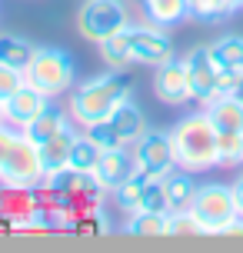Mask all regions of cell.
Masks as SVG:
<instances>
[{
    "label": "cell",
    "mask_w": 243,
    "mask_h": 253,
    "mask_svg": "<svg viewBox=\"0 0 243 253\" xmlns=\"http://www.w3.org/2000/svg\"><path fill=\"white\" fill-rule=\"evenodd\" d=\"M97 50H100L103 67H110V70H127L130 63H133V57H130V30L123 27V30H117L110 37H103L100 43H97Z\"/></svg>",
    "instance_id": "ac0fdd59"
},
{
    "label": "cell",
    "mask_w": 243,
    "mask_h": 253,
    "mask_svg": "<svg viewBox=\"0 0 243 253\" xmlns=\"http://www.w3.org/2000/svg\"><path fill=\"white\" fill-rule=\"evenodd\" d=\"M24 80L30 87H37L43 97L57 100V97H64L67 90L74 87L77 67L70 60V53L60 50V47H37L24 70Z\"/></svg>",
    "instance_id": "3957f363"
},
{
    "label": "cell",
    "mask_w": 243,
    "mask_h": 253,
    "mask_svg": "<svg viewBox=\"0 0 243 253\" xmlns=\"http://www.w3.org/2000/svg\"><path fill=\"white\" fill-rule=\"evenodd\" d=\"M187 74H190V97L200 103H210L213 97H220V67L210 60V50L203 47H193L187 57Z\"/></svg>",
    "instance_id": "9c48e42d"
},
{
    "label": "cell",
    "mask_w": 243,
    "mask_h": 253,
    "mask_svg": "<svg viewBox=\"0 0 243 253\" xmlns=\"http://www.w3.org/2000/svg\"><path fill=\"white\" fill-rule=\"evenodd\" d=\"M147 7V17L160 27H170V24H180L187 17V0H143Z\"/></svg>",
    "instance_id": "603a6c76"
},
{
    "label": "cell",
    "mask_w": 243,
    "mask_h": 253,
    "mask_svg": "<svg viewBox=\"0 0 243 253\" xmlns=\"http://www.w3.org/2000/svg\"><path fill=\"white\" fill-rule=\"evenodd\" d=\"M17 133H20V130L0 124V164H3V157H7V150H10V143H13V137H17Z\"/></svg>",
    "instance_id": "4dcf8cb0"
},
{
    "label": "cell",
    "mask_w": 243,
    "mask_h": 253,
    "mask_svg": "<svg viewBox=\"0 0 243 253\" xmlns=\"http://www.w3.org/2000/svg\"><path fill=\"white\" fill-rule=\"evenodd\" d=\"M190 213L197 216V223L203 227V233L220 237V230L237 216L233 187H227V183H203V187H197V193L190 200Z\"/></svg>",
    "instance_id": "5b68a950"
},
{
    "label": "cell",
    "mask_w": 243,
    "mask_h": 253,
    "mask_svg": "<svg viewBox=\"0 0 243 253\" xmlns=\"http://www.w3.org/2000/svg\"><path fill=\"white\" fill-rule=\"evenodd\" d=\"M74 140H77V124H70L67 130H60L57 137H50L47 143H40V160H43V170L47 173H64L70 170V150H74Z\"/></svg>",
    "instance_id": "4fadbf2b"
},
{
    "label": "cell",
    "mask_w": 243,
    "mask_h": 253,
    "mask_svg": "<svg viewBox=\"0 0 243 253\" xmlns=\"http://www.w3.org/2000/svg\"><path fill=\"white\" fill-rule=\"evenodd\" d=\"M100 157H103L100 147H97L87 133H77L74 150H70V170H74V173H93L97 164H100Z\"/></svg>",
    "instance_id": "7402d4cb"
},
{
    "label": "cell",
    "mask_w": 243,
    "mask_h": 253,
    "mask_svg": "<svg viewBox=\"0 0 243 253\" xmlns=\"http://www.w3.org/2000/svg\"><path fill=\"white\" fill-rule=\"evenodd\" d=\"M0 124H7V117H3V100H0Z\"/></svg>",
    "instance_id": "e575fe53"
},
{
    "label": "cell",
    "mask_w": 243,
    "mask_h": 253,
    "mask_svg": "<svg viewBox=\"0 0 243 253\" xmlns=\"http://www.w3.org/2000/svg\"><path fill=\"white\" fill-rule=\"evenodd\" d=\"M123 230L133 237H166V210H133Z\"/></svg>",
    "instance_id": "ffe728a7"
},
{
    "label": "cell",
    "mask_w": 243,
    "mask_h": 253,
    "mask_svg": "<svg viewBox=\"0 0 243 253\" xmlns=\"http://www.w3.org/2000/svg\"><path fill=\"white\" fill-rule=\"evenodd\" d=\"M187 10L200 20H217L227 13V7H223V0H187Z\"/></svg>",
    "instance_id": "f546056e"
},
{
    "label": "cell",
    "mask_w": 243,
    "mask_h": 253,
    "mask_svg": "<svg viewBox=\"0 0 243 253\" xmlns=\"http://www.w3.org/2000/svg\"><path fill=\"white\" fill-rule=\"evenodd\" d=\"M123 27H130L123 0H83V7L77 10V34L90 43H100Z\"/></svg>",
    "instance_id": "8992f818"
},
{
    "label": "cell",
    "mask_w": 243,
    "mask_h": 253,
    "mask_svg": "<svg viewBox=\"0 0 243 253\" xmlns=\"http://www.w3.org/2000/svg\"><path fill=\"white\" fill-rule=\"evenodd\" d=\"M166 237H203V227L187 210H166Z\"/></svg>",
    "instance_id": "d4e9b609"
},
{
    "label": "cell",
    "mask_w": 243,
    "mask_h": 253,
    "mask_svg": "<svg viewBox=\"0 0 243 253\" xmlns=\"http://www.w3.org/2000/svg\"><path fill=\"white\" fill-rule=\"evenodd\" d=\"M43 173H47V170H43L37 143H30L24 133H17L13 143H10V150H7V157H3V164H0V183L34 193V190L43 183Z\"/></svg>",
    "instance_id": "277c9868"
},
{
    "label": "cell",
    "mask_w": 243,
    "mask_h": 253,
    "mask_svg": "<svg viewBox=\"0 0 243 253\" xmlns=\"http://www.w3.org/2000/svg\"><path fill=\"white\" fill-rule=\"evenodd\" d=\"M233 200H237V213L243 216V173L233 180Z\"/></svg>",
    "instance_id": "1f68e13d"
},
{
    "label": "cell",
    "mask_w": 243,
    "mask_h": 253,
    "mask_svg": "<svg viewBox=\"0 0 243 253\" xmlns=\"http://www.w3.org/2000/svg\"><path fill=\"white\" fill-rule=\"evenodd\" d=\"M133 170H137L133 153H127V147H117V150H103L100 164H97V170H93V177H97L100 190H117Z\"/></svg>",
    "instance_id": "7c38bea8"
},
{
    "label": "cell",
    "mask_w": 243,
    "mask_h": 253,
    "mask_svg": "<svg viewBox=\"0 0 243 253\" xmlns=\"http://www.w3.org/2000/svg\"><path fill=\"white\" fill-rule=\"evenodd\" d=\"M127 97H130V84H127V77H120V70L100 74L74 90V97H70V117H74L77 126H90V124H97V120H103V117H110L114 107L120 100H127Z\"/></svg>",
    "instance_id": "7a4b0ae2"
},
{
    "label": "cell",
    "mask_w": 243,
    "mask_h": 253,
    "mask_svg": "<svg viewBox=\"0 0 243 253\" xmlns=\"http://www.w3.org/2000/svg\"><path fill=\"white\" fill-rule=\"evenodd\" d=\"M74 124V117H67V114H60V110H57V107H47V110H43V114L37 117V120H30V124L24 126V130H20V133H24L27 140H30V143H47V140L50 137H57V133H60V130H67V126Z\"/></svg>",
    "instance_id": "2e32d148"
},
{
    "label": "cell",
    "mask_w": 243,
    "mask_h": 253,
    "mask_svg": "<svg viewBox=\"0 0 243 253\" xmlns=\"http://www.w3.org/2000/svg\"><path fill=\"white\" fill-rule=\"evenodd\" d=\"M223 7H227V13H237L243 7V0H223Z\"/></svg>",
    "instance_id": "d6a6232c"
},
{
    "label": "cell",
    "mask_w": 243,
    "mask_h": 253,
    "mask_svg": "<svg viewBox=\"0 0 243 253\" xmlns=\"http://www.w3.org/2000/svg\"><path fill=\"white\" fill-rule=\"evenodd\" d=\"M107 120L117 126V133H120V140H123V147H133V143H137V140L150 130V126H147V114H143V110L130 100V97L117 103L114 114L107 117Z\"/></svg>",
    "instance_id": "5bb4252c"
},
{
    "label": "cell",
    "mask_w": 243,
    "mask_h": 253,
    "mask_svg": "<svg viewBox=\"0 0 243 253\" xmlns=\"http://www.w3.org/2000/svg\"><path fill=\"white\" fill-rule=\"evenodd\" d=\"M20 87H24V70H17V67H7V63H0V100L13 97V93H17Z\"/></svg>",
    "instance_id": "f1b7e54d"
},
{
    "label": "cell",
    "mask_w": 243,
    "mask_h": 253,
    "mask_svg": "<svg viewBox=\"0 0 243 253\" xmlns=\"http://www.w3.org/2000/svg\"><path fill=\"white\" fill-rule=\"evenodd\" d=\"M203 107L220 133H243V100H237L233 93H220Z\"/></svg>",
    "instance_id": "9a60e30c"
},
{
    "label": "cell",
    "mask_w": 243,
    "mask_h": 253,
    "mask_svg": "<svg viewBox=\"0 0 243 253\" xmlns=\"http://www.w3.org/2000/svg\"><path fill=\"white\" fill-rule=\"evenodd\" d=\"M140 210H170V203H166V190H163V180H160V177H150V180H147Z\"/></svg>",
    "instance_id": "83f0119b"
},
{
    "label": "cell",
    "mask_w": 243,
    "mask_h": 253,
    "mask_svg": "<svg viewBox=\"0 0 243 253\" xmlns=\"http://www.w3.org/2000/svg\"><path fill=\"white\" fill-rule=\"evenodd\" d=\"M163 180V190H166V203H170V210H187L193 200V193H197V180L190 177V170H183V167H173Z\"/></svg>",
    "instance_id": "e0dca14e"
},
{
    "label": "cell",
    "mask_w": 243,
    "mask_h": 253,
    "mask_svg": "<svg viewBox=\"0 0 243 253\" xmlns=\"http://www.w3.org/2000/svg\"><path fill=\"white\" fill-rule=\"evenodd\" d=\"M210 60L217 63L220 70H243V37L240 34H223L213 43H206Z\"/></svg>",
    "instance_id": "d6986e66"
},
{
    "label": "cell",
    "mask_w": 243,
    "mask_h": 253,
    "mask_svg": "<svg viewBox=\"0 0 243 253\" xmlns=\"http://www.w3.org/2000/svg\"><path fill=\"white\" fill-rule=\"evenodd\" d=\"M87 130V137L100 147V150H117V147H123V140H120V133H117V126L103 117V120H97V124L83 126Z\"/></svg>",
    "instance_id": "484cf974"
},
{
    "label": "cell",
    "mask_w": 243,
    "mask_h": 253,
    "mask_svg": "<svg viewBox=\"0 0 243 253\" xmlns=\"http://www.w3.org/2000/svg\"><path fill=\"white\" fill-rule=\"evenodd\" d=\"M147 180H150V177H143L140 170H133V173H130V177L114 190V193H117V203H120L127 213L140 210V200H143V187H147Z\"/></svg>",
    "instance_id": "cb8c5ba5"
},
{
    "label": "cell",
    "mask_w": 243,
    "mask_h": 253,
    "mask_svg": "<svg viewBox=\"0 0 243 253\" xmlns=\"http://www.w3.org/2000/svg\"><path fill=\"white\" fill-rule=\"evenodd\" d=\"M130 30V57L133 63H147V67H160L173 57V40L163 34L160 24H137Z\"/></svg>",
    "instance_id": "ba28073f"
},
{
    "label": "cell",
    "mask_w": 243,
    "mask_h": 253,
    "mask_svg": "<svg viewBox=\"0 0 243 253\" xmlns=\"http://www.w3.org/2000/svg\"><path fill=\"white\" fill-rule=\"evenodd\" d=\"M47 107H50V97H43L37 87H30L24 80V87L17 90L13 97L3 100V117H7V124H10L13 130H24V126L30 124V120H37Z\"/></svg>",
    "instance_id": "8fae6325"
},
{
    "label": "cell",
    "mask_w": 243,
    "mask_h": 253,
    "mask_svg": "<svg viewBox=\"0 0 243 253\" xmlns=\"http://www.w3.org/2000/svg\"><path fill=\"white\" fill-rule=\"evenodd\" d=\"M154 93L157 100L177 107L183 100H193L190 97V74H187V60H177L170 57L166 63H160L154 74Z\"/></svg>",
    "instance_id": "30bf717a"
},
{
    "label": "cell",
    "mask_w": 243,
    "mask_h": 253,
    "mask_svg": "<svg viewBox=\"0 0 243 253\" xmlns=\"http://www.w3.org/2000/svg\"><path fill=\"white\" fill-rule=\"evenodd\" d=\"M133 164H137V170H140L143 177H166L177 167L170 133H163V130H147L133 143Z\"/></svg>",
    "instance_id": "52a82bcc"
},
{
    "label": "cell",
    "mask_w": 243,
    "mask_h": 253,
    "mask_svg": "<svg viewBox=\"0 0 243 253\" xmlns=\"http://www.w3.org/2000/svg\"><path fill=\"white\" fill-rule=\"evenodd\" d=\"M170 143H173L177 167L190 170V173L220 167V130L213 126L206 110L187 114L183 120H177L170 130Z\"/></svg>",
    "instance_id": "6da1fadb"
},
{
    "label": "cell",
    "mask_w": 243,
    "mask_h": 253,
    "mask_svg": "<svg viewBox=\"0 0 243 253\" xmlns=\"http://www.w3.org/2000/svg\"><path fill=\"white\" fill-rule=\"evenodd\" d=\"M34 43L24 37H17V34H0V63H7V67H17V70H27V63L34 57Z\"/></svg>",
    "instance_id": "44dd1931"
},
{
    "label": "cell",
    "mask_w": 243,
    "mask_h": 253,
    "mask_svg": "<svg viewBox=\"0 0 243 253\" xmlns=\"http://www.w3.org/2000/svg\"><path fill=\"white\" fill-rule=\"evenodd\" d=\"M230 93H233V97H237V100H243V74H240V80H237V87H233Z\"/></svg>",
    "instance_id": "836d02e7"
},
{
    "label": "cell",
    "mask_w": 243,
    "mask_h": 253,
    "mask_svg": "<svg viewBox=\"0 0 243 253\" xmlns=\"http://www.w3.org/2000/svg\"><path fill=\"white\" fill-rule=\"evenodd\" d=\"M243 164V133H220V167Z\"/></svg>",
    "instance_id": "4316f807"
}]
</instances>
